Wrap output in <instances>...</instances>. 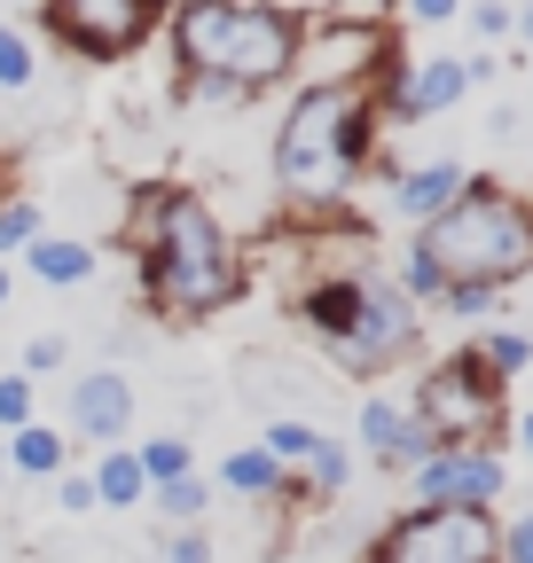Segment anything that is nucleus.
I'll use <instances>...</instances> for the list:
<instances>
[{
  "mask_svg": "<svg viewBox=\"0 0 533 563\" xmlns=\"http://www.w3.org/2000/svg\"><path fill=\"white\" fill-rule=\"evenodd\" d=\"M213 485H220V493H236V501H283V493H291V470L251 439V446H228V454H220Z\"/></svg>",
  "mask_w": 533,
  "mask_h": 563,
  "instance_id": "14",
  "label": "nucleus"
},
{
  "mask_svg": "<svg viewBox=\"0 0 533 563\" xmlns=\"http://www.w3.org/2000/svg\"><path fill=\"white\" fill-rule=\"evenodd\" d=\"M439 313L494 329V313H502V290H494V282H447V290H439Z\"/></svg>",
  "mask_w": 533,
  "mask_h": 563,
  "instance_id": "25",
  "label": "nucleus"
},
{
  "mask_svg": "<svg viewBox=\"0 0 533 563\" xmlns=\"http://www.w3.org/2000/svg\"><path fill=\"white\" fill-rule=\"evenodd\" d=\"M471 95V55H416V63H392V118H439Z\"/></svg>",
  "mask_w": 533,
  "mask_h": 563,
  "instance_id": "11",
  "label": "nucleus"
},
{
  "mask_svg": "<svg viewBox=\"0 0 533 563\" xmlns=\"http://www.w3.org/2000/svg\"><path fill=\"white\" fill-rule=\"evenodd\" d=\"M63 422H72L63 439L126 446V431H133V384H126L118 368H87V376H72V407H63Z\"/></svg>",
  "mask_w": 533,
  "mask_h": 563,
  "instance_id": "10",
  "label": "nucleus"
},
{
  "mask_svg": "<svg viewBox=\"0 0 533 563\" xmlns=\"http://www.w3.org/2000/svg\"><path fill=\"white\" fill-rule=\"evenodd\" d=\"M150 501H157V517H165V525H205V517H213V501H220V485L188 470V477L150 485Z\"/></svg>",
  "mask_w": 533,
  "mask_h": 563,
  "instance_id": "19",
  "label": "nucleus"
},
{
  "mask_svg": "<svg viewBox=\"0 0 533 563\" xmlns=\"http://www.w3.org/2000/svg\"><path fill=\"white\" fill-rule=\"evenodd\" d=\"M369 141H377L369 79H314L291 95L275 125V157H266L291 220H338L353 196V173L369 165Z\"/></svg>",
  "mask_w": 533,
  "mask_h": 563,
  "instance_id": "3",
  "label": "nucleus"
},
{
  "mask_svg": "<svg viewBox=\"0 0 533 563\" xmlns=\"http://www.w3.org/2000/svg\"><path fill=\"white\" fill-rule=\"evenodd\" d=\"M471 24H479V40H510V32H518V9H502V0H479Z\"/></svg>",
  "mask_w": 533,
  "mask_h": 563,
  "instance_id": "32",
  "label": "nucleus"
},
{
  "mask_svg": "<svg viewBox=\"0 0 533 563\" xmlns=\"http://www.w3.org/2000/svg\"><path fill=\"white\" fill-rule=\"evenodd\" d=\"M518 40H533V0H525V9H518Z\"/></svg>",
  "mask_w": 533,
  "mask_h": 563,
  "instance_id": "36",
  "label": "nucleus"
},
{
  "mask_svg": "<svg viewBox=\"0 0 533 563\" xmlns=\"http://www.w3.org/2000/svg\"><path fill=\"white\" fill-rule=\"evenodd\" d=\"M463 9V0H400V16H409V24H447Z\"/></svg>",
  "mask_w": 533,
  "mask_h": 563,
  "instance_id": "33",
  "label": "nucleus"
},
{
  "mask_svg": "<svg viewBox=\"0 0 533 563\" xmlns=\"http://www.w3.org/2000/svg\"><path fill=\"white\" fill-rule=\"evenodd\" d=\"M0 485H9V446H0Z\"/></svg>",
  "mask_w": 533,
  "mask_h": 563,
  "instance_id": "37",
  "label": "nucleus"
},
{
  "mask_svg": "<svg viewBox=\"0 0 533 563\" xmlns=\"http://www.w3.org/2000/svg\"><path fill=\"white\" fill-rule=\"evenodd\" d=\"M409 415H416V431L432 446H494V431H502V376L479 361V352H455V361L416 376Z\"/></svg>",
  "mask_w": 533,
  "mask_h": 563,
  "instance_id": "6",
  "label": "nucleus"
},
{
  "mask_svg": "<svg viewBox=\"0 0 533 563\" xmlns=\"http://www.w3.org/2000/svg\"><path fill=\"white\" fill-rule=\"evenodd\" d=\"M353 439H361V454H369V462H384V470H409V462H424V454H432V439L416 431L409 399H392V391H369V399H361Z\"/></svg>",
  "mask_w": 533,
  "mask_h": 563,
  "instance_id": "12",
  "label": "nucleus"
},
{
  "mask_svg": "<svg viewBox=\"0 0 533 563\" xmlns=\"http://www.w3.org/2000/svg\"><path fill=\"white\" fill-rule=\"evenodd\" d=\"M384 282H392V290L409 298L416 313H424V306H439V290H447V274H439V266H432V258L416 251V235H409V243L392 251V274H384Z\"/></svg>",
  "mask_w": 533,
  "mask_h": 563,
  "instance_id": "20",
  "label": "nucleus"
},
{
  "mask_svg": "<svg viewBox=\"0 0 533 563\" xmlns=\"http://www.w3.org/2000/svg\"><path fill=\"white\" fill-rule=\"evenodd\" d=\"M17 298V274H9V258H0V306H9Z\"/></svg>",
  "mask_w": 533,
  "mask_h": 563,
  "instance_id": "35",
  "label": "nucleus"
},
{
  "mask_svg": "<svg viewBox=\"0 0 533 563\" xmlns=\"http://www.w3.org/2000/svg\"><path fill=\"white\" fill-rule=\"evenodd\" d=\"M133 266H142V306L157 321H213L243 290V251L196 188H150L142 196Z\"/></svg>",
  "mask_w": 533,
  "mask_h": 563,
  "instance_id": "2",
  "label": "nucleus"
},
{
  "mask_svg": "<svg viewBox=\"0 0 533 563\" xmlns=\"http://www.w3.org/2000/svg\"><path fill=\"white\" fill-rule=\"evenodd\" d=\"M259 446H266V454H275V462H283V470L298 477V462H306V454L322 446V431H314L306 415H275V422H266V431H259Z\"/></svg>",
  "mask_w": 533,
  "mask_h": 563,
  "instance_id": "21",
  "label": "nucleus"
},
{
  "mask_svg": "<svg viewBox=\"0 0 533 563\" xmlns=\"http://www.w3.org/2000/svg\"><path fill=\"white\" fill-rule=\"evenodd\" d=\"M416 509H494L510 493V462L502 446H432L424 462H409Z\"/></svg>",
  "mask_w": 533,
  "mask_h": 563,
  "instance_id": "9",
  "label": "nucleus"
},
{
  "mask_svg": "<svg viewBox=\"0 0 533 563\" xmlns=\"http://www.w3.org/2000/svg\"><path fill=\"white\" fill-rule=\"evenodd\" d=\"M40 9H47V32L72 47V55L118 63V55H133V47L157 32L165 0H40Z\"/></svg>",
  "mask_w": 533,
  "mask_h": 563,
  "instance_id": "8",
  "label": "nucleus"
},
{
  "mask_svg": "<svg viewBox=\"0 0 533 563\" xmlns=\"http://www.w3.org/2000/svg\"><path fill=\"white\" fill-rule=\"evenodd\" d=\"M416 251L447 274V282H494V290H510V282L533 266V211L494 188V180H471L439 220L416 228Z\"/></svg>",
  "mask_w": 533,
  "mask_h": 563,
  "instance_id": "5",
  "label": "nucleus"
},
{
  "mask_svg": "<svg viewBox=\"0 0 533 563\" xmlns=\"http://www.w3.org/2000/svg\"><path fill=\"white\" fill-rule=\"evenodd\" d=\"M47 485H55V509L63 517H95V477L87 470H55Z\"/></svg>",
  "mask_w": 533,
  "mask_h": 563,
  "instance_id": "30",
  "label": "nucleus"
},
{
  "mask_svg": "<svg viewBox=\"0 0 533 563\" xmlns=\"http://www.w3.org/2000/svg\"><path fill=\"white\" fill-rule=\"evenodd\" d=\"M40 235H47V220H40V203H32V196H0V258H9V251L24 258V251H32Z\"/></svg>",
  "mask_w": 533,
  "mask_h": 563,
  "instance_id": "24",
  "label": "nucleus"
},
{
  "mask_svg": "<svg viewBox=\"0 0 533 563\" xmlns=\"http://www.w3.org/2000/svg\"><path fill=\"white\" fill-rule=\"evenodd\" d=\"M0 446H9V477H55V470H72V439H63L55 431V422H24V431H9V439H0Z\"/></svg>",
  "mask_w": 533,
  "mask_h": 563,
  "instance_id": "16",
  "label": "nucleus"
},
{
  "mask_svg": "<svg viewBox=\"0 0 533 563\" xmlns=\"http://www.w3.org/2000/svg\"><path fill=\"white\" fill-rule=\"evenodd\" d=\"M346 477H353V446L322 431V446H314V454L298 462V477H291V501H298V493H306V501H338Z\"/></svg>",
  "mask_w": 533,
  "mask_h": 563,
  "instance_id": "18",
  "label": "nucleus"
},
{
  "mask_svg": "<svg viewBox=\"0 0 533 563\" xmlns=\"http://www.w3.org/2000/svg\"><path fill=\"white\" fill-rule=\"evenodd\" d=\"M40 79V55H32V40L17 32V24H0V95H24Z\"/></svg>",
  "mask_w": 533,
  "mask_h": 563,
  "instance_id": "26",
  "label": "nucleus"
},
{
  "mask_svg": "<svg viewBox=\"0 0 533 563\" xmlns=\"http://www.w3.org/2000/svg\"><path fill=\"white\" fill-rule=\"evenodd\" d=\"M291 321L338 361L346 376H384L400 361H416L424 313L392 290L384 274H322L291 298Z\"/></svg>",
  "mask_w": 533,
  "mask_h": 563,
  "instance_id": "4",
  "label": "nucleus"
},
{
  "mask_svg": "<svg viewBox=\"0 0 533 563\" xmlns=\"http://www.w3.org/2000/svg\"><path fill=\"white\" fill-rule=\"evenodd\" d=\"M173 63L181 95L236 110L266 87H283L306 63V24L275 0H181L173 9Z\"/></svg>",
  "mask_w": 533,
  "mask_h": 563,
  "instance_id": "1",
  "label": "nucleus"
},
{
  "mask_svg": "<svg viewBox=\"0 0 533 563\" xmlns=\"http://www.w3.org/2000/svg\"><path fill=\"white\" fill-rule=\"evenodd\" d=\"M157 555H165V563H220V548H213V532H205V525H165Z\"/></svg>",
  "mask_w": 533,
  "mask_h": 563,
  "instance_id": "28",
  "label": "nucleus"
},
{
  "mask_svg": "<svg viewBox=\"0 0 533 563\" xmlns=\"http://www.w3.org/2000/svg\"><path fill=\"white\" fill-rule=\"evenodd\" d=\"M494 563H533V509L494 525Z\"/></svg>",
  "mask_w": 533,
  "mask_h": 563,
  "instance_id": "29",
  "label": "nucleus"
},
{
  "mask_svg": "<svg viewBox=\"0 0 533 563\" xmlns=\"http://www.w3.org/2000/svg\"><path fill=\"white\" fill-rule=\"evenodd\" d=\"M369 563H494V509H409L377 532Z\"/></svg>",
  "mask_w": 533,
  "mask_h": 563,
  "instance_id": "7",
  "label": "nucleus"
},
{
  "mask_svg": "<svg viewBox=\"0 0 533 563\" xmlns=\"http://www.w3.org/2000/svg\"><path fill=\"white\" fill-rule=\"evenodd\" d=\"M518 454H525V462H533V407H525V415H518Z\"/></svg>",
  "mask_w": 533,
  "mask_h": 563,
  "instance_id": "34",
  "label": "nucleus"
},
{
  "mask_svg": "<svg viewBox=\"0 0 533 563\" xmlns=\"http://www.w3.org/2000/svg\"><path fill=\"white\" fill-rule=\"evenodd\" d=\"M63 361H72V344H63V336H55V329H47V336H32V344H24V376H32V384H40V376H55V368H63Z\"/></svg>",
  "mask_w": 533,
  "mask_h": 563,
  "instance_id": "31",
  "label": "nucleus"
},
{
  "mask_svg": "<svg viewBox=\"0 0 533 563\" xmlns=\"http://www.w3.org/2000/svg\"><path fill=\"white\" fill-rule=\"evenodd\" d=\"M133 462H142V477H150V485H165V477H188V470H196V454H188V439H181V431L133 439Z\"/></svg>",
  "mask_w": 533,
  "mask_h": 563,
  "instance_id": "22",
  "label": "nucleus"
},
{
  "mask_svg": "<svg viewBox=\"0 0 533 563\" xmlns=\"http://www.w3.org/2000/svg\"><path fill=\"white\" fill-rule=\"evenodd\" d=\"M95 509H142L150 501V477L133 462V446H95Z\"/></svg>",
  "mask_w": 533,
  "mask_h": 563,
  "instance_id": "17",
  "label": "nucleus"
},
{
  "mask_svg": "<svg viewBox=\"0 0 533 563\" xmlns=\"http://www.w3.org/2000/svg\"><path fill=\"white\" fill-rule=\"evenodd\" d=\"M40 415V384L17 368V376H0V439H9V431H24V422Z\"/></svg>",
  "mask_w": 533,
  "mask_h": 563,
  "instance_id": "27",
  "label": "nucleus"
},
{
  "mask_svg": "<svg viewBox=\"0 0 533 563\" xmlns=\"http://www.w3.org/2000/svg\"><path fill=\"white\" fill-rule=\"evenodd\" d=\"M471 352H479V361H487L502 384L533 368V336H518V329H479V344H471Z\"/></svg>",
  "mask_w": 533,
  "mask_h": 563,
  "instance_id": "23",
  "label": "nucleus"
},
{
  "mask_svg": "<svg viewBox=\"0 0 533 563\" xmlns=\"http://www.w3.org/2000/svg\"><path fill=\"white\" fill-rule=\"evenodd\" d=\"M463 188H471V173H463L455 157H424V165H409V173L392 180V211H400L409 228H424V220H439Z\"/></svg>",
  "mask_w": 533,
  "mask_h": 563,
  "instance_id": "13",
  "label": "nucleus"
},
{
  "mask_svg": "<svg viewBox=\"0 0 533 563\" xmlns=\"http://www.w3.org/2000/svg\"><path fill=\"white\" fill-rule=\"evenodd\" d=\"M95 266H102V251L79 243V235H40L24 251V274L47 282V290H79V282H95Z\"/></svg>",
  "mask_w": 533,
  "mask_h": 563,
  "instance_id": "15",
  "label": "nucleus"
},
{
  "mask_svg": "<svg viewBox=\"0 0 533 563\" xmlns=\"http://www.w3.org/2000/svg\"><path fill=\"white\" fill-rule=\"evenodd\" d=\"M0 196H9V188H0Z\"/></svg>",
  "mask_w": 533,
  "mask_h": 563,
  "instance_id": "38",
  "label": "nucleus"
}]
</instances>
